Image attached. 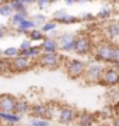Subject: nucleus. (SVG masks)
Here are the masks:
<instances>
[{
	"mask_svg": "<svg viewBox=\"0 0 119 126\" xmlns=\"http://www.w3.org/2000/svg\"><path fill=\"white\" fill-rule=\"evenodd\" d=\"M104 70H105L104 66H102L100 62H97V60L92 59V60H90V62L86 64L84 79H86V81L90 83V84H100Z\"/></svg>",
	"mask_w": 119,
	"mask_h": 126,
	"instance_id": "f257e3e1",
	"label": "nucleus"
},
{
	"mask_svg": "<svg viewBox=\"0 0 119 126\" xmlns=\"http://www.w3.org/2000/svg\"><path fill=\"white\" fill-rule=\"evenodd\" d=\"M114 44L109 41L100 42L94 46V60L100 63H111V55H112Z\"/></svg>",
	"mask_w": 119,
	"mask_h": 126,
	"instance_id": "f03ea898",
	"label": "nucleus"
},
{
	"mask_svg": "<svg viewBox=\"0 0 119 126\" xmlns=\"http://www.w3.org/2000/svg\"><path fill=\"white\" fill-rule=\"evenodd\" d=\"M92 50H94V44H92L91 38L86 34L77 35L76 44H74V52L80 56H86V55L91 53Z\"/></svg>",
	"mask_w": 119,
	"mask_h": 126,
	"instance_id": "7ed1b4c3",
	"label": "nucleus"
},
{
	"mask_svg": "<svg viewBox=\"0 0 119 126\" xmlns=\"http://www.w3.org/2000/svg\"><path fill=\"white\" fill-rule=\"evenodd\" d=\"M84 72H86V63L83 60L69 59L66 62V73L72 79H80L81 76H84Z\"/></svg>",
	"mask_w": 119,
	"mask_h": 126,
	"instance_id": "20e7f679",
	"label": "nucleus"
},
{
	"mask_svg": "<svg viewBox=\"0 0 119 126\" xmlns=\"http://www.w3.org/2000/svg\"><path fill=\"white\" fill-rule=\"evenodd\" d=\"M30 112L34 115L35 119L49 121V119L53 118V108L49 104H35V105H31V111Z\"/></svg>",
	"mask_w": 119,
	"mask_h": 126,
	"instance_id": "39448f33",
	"label": "nucleus"
},
{
	"mask_svg": "<svg viewBox=\"0 0 119 126\" xmlns=\"http://www.w3.org/2000/svg\"><path fill=\"white\" fill-rule=\"evenodd\" d=\"M62 63V56L59 53H42L38 58V64L46 69H55L60 66Z\"/></svg>",
	"mask_w": 119,
	"mask_h": 126,
	"instance_id": "423d86ee",
	"label": "nucleus"
},
{
	"mask_svg": "<svg viewBox=\"0 0 119 126\" xmlns=\"http://www.w3.org/2000/svg\"><path fill=\"white\" fill-rule=\"evenodd\" d=\"M31 67H32V62L30 59L21 56V55H18L17 58H14L10 60V72H13V73L27 72Z\"/></svg>",
	"mask_w": 119,
	"mask_h": 126,
	"instance_id": "0eeeda50",
	"label": "nucleus"
},
{
	"mask_svg": "<svg viewBox=\"0 0 119 126\" xmlns=\"http://www.w3.org/2000/svg\"><path fill=\"white\" fill-rule=\"evenodd\" d=\"M102 86H118L119 84V69L116 67H106L102 73L101 83Z\"/></svg>",
	"mask_w": 119,
	"mask_h": 126,
	"instance_id": "6e6552de",
	"label": "nucleus"
},
{
	"mask_svg": "<svg viewBox=\"0 0 119 126\" xmlns=\"http://www.w3.org/2000/svg\"><path fill=\"white\" fill-rule=\"evenodd\" d=\"M76 38L77 36L72 34V32H64L58 38V46L60 50L63 52H72L74 50V44H76Z\"/></svg>",
	"mask_w": 119,
	"mask_h": 126,
	"instance_id": "1a4fd4ad",
	"label": "nucleus"
},
{
	"mask_svg": "<svg viewBox=\"0 0 119 126\" xmlns=\"http://www.w3.org/2000/svg\"><path fill=\"white\" fill-rule=\"evenodd\" d=\"M17 98L11 94H1L0 95V112L14 113L15 111Z\"/></svg>",
	"mask_w": 119,
	"mask_h": 126,
	"instance_id": "9d476101",
	"label": "nucleus"
},
{
	"mask_svg": "<svg viewBox=\"0 0 119 126\" xmlns=\"http://www.w3.org/2000/svg\"><path fill=\"white\" fill-rule=\"evenodd\" d=\"M77 111L72 107H60L59 113H58V121L62 125H69L70 122H73L77 118Z\"/></svg>",
	"mask_w": 119,
	"mask_h": 126,
	"instance_id": "9b49d317",
	"label": "nucleus"
},
{
	"mask_svg": "<svg viewBox=\"0 0 119 126\" xmlns=\"http://www.w3.org/2000/svg\"><path fill=\"white\" fill-rule=\"evenodd\" d=\"M105 35L112 44L119 41V21H109L105 27Z\"/></svg>",
	"mask_w": 119,
	"mask_h": 126,
	"instance_id": "f8f14e48",
	"label": "nucleus"
},
{
	"mask_svg": "<svg viewBox=\"0 0 119 126\" xmlns=\"http://www.w3.org/2000/svg\"><path fill=\"white\" fill-rule=\"evenodd\" d=\"M53 18H55L56 24H58V23H59V24H73V23H76V21H78L77 17L67 14L66 10H58V11H55Z\"/></svg>",
	"mask_w": 119,
	"mask_h": 126,
	"instance_id": "ddd939ff",
	"label": "nucleus"
},
{
	"mask_svg": "<svg viewBox=\"0 0 119 126\" xmlns=\"http://www.w3.org/2000/svg\"><path fill=\"white\" fill-rule=\"evenodd\" d=\"M41 49L44 53H58V41L53 38H44L41 44Z\"/></svg>",
	"mask_w": 119,
	"mask_h": 126,
	"instance_id": "4468645a",
	"label": "nucleus"
},
{
	"mask_svg": "<svg viewBox=\"0 0 119 126\" xmlns=\"http://www.w3.org/2000/svg\"><path fill=\"white\" fill-rule=\"evenodd\" d=\"M31 111V104L28 102L25 98H17V104H15V111L14 113H17L23 118V115H27Z\"/></svg>",
	"mask_w": 119,
	"mask_h": 126,
	"instance_id": "2eb2a0df",
	"label": "nucleus"
},
{
	"mask_svg": "<svg viewBox=\"0 0 119 126\" xmlns=\"http://www.w3.org/2000/svg\"><path fill=\"white\" fill-rule=\"evenodd\" d=\"M0 121L4 122V125H15L17 122L21 121V116L17 113H4L0 112Z\"/></svg>",
	"mask_w": 119,
	"mask_h": 126,
	"instance_id": "dca6fc26",
	"label": "nucleus"
},
{
	"mask_svg": "<svg viewBox=\"0 0 119 126\" xmlns=\"http://www.w3.org/2000/svg\"><path fill=\"white\" fill-rule=\"evenodd\" d=\"M35 23L32 21V20H24V21H21V23L17 25V31L21 32V34H28L30 31H32V30H35Z\"/></svg>",
	"mask_w": 119,
	"mask_h": 126,
	"instance_id": "f3484780",
	"label": "nucleus"
},
{
	"mask_svg": "<svg viewBox=\"0 0 119 126\" xmlns=\"http://www.w3.org/2000/svg\"><path fill=\"white\" fill-rule=\"evenodd\" d=\"M77 118H78V126H92L94 122H95V116L88 112H83Z\"/></svg>",
	"mask_w": 119,
	"mask_h": 126,
	"instance_id": "a211bd4d",
	"label": "nucleus"
},
{
	"mask_svg": "<svg viewBox=\"0 0 119 126\" xmlns=\"http://www.w3.org/2000/svg\"><path fill=\"white\" fill-rule=\"evenodd\" d=\"M20 55L24 56V58L30 59V60L31 59H38L42 55V49H41V46H31L27 52H23V53H20Z\"/></svg>",
	"mask_w": 119,
	"mask_h": 126,
	"instance_id": "6ab92c4d",
	"label": "nucleus"
},
{
	"mask_svg": "<svg viewBox=\"0 0 119 126\" xmlns=\"http://www.w3.org/2000/svg\"><path fill=\"white\" fill-rule=\"evenodd\" d=\"M28 18V13H27V10L25 11H21V13H14L13 16H11V24L13 25H18L21 21H24V20H27Z\"/></svg>",
	"mask_w": 119,
	"mask_h": 126,
	"instance_id": "aec40b11",
	"label": "nucleus"
},
{
	"mask_svg": "<svg viewBox=\"0 0 119 126\" xmlns=\"http://www.w3.org/2000/svg\"><path fill=\"white\" fill-rule=\"evenodd\" d=\"M10 7L13 11L15 13H21V11H25V0H14L11 3H9Z\"/></svg>",
	"mask_w": 119,
	"mask_h": 126,
	"instance_id": "412c9836",
	"label": "nucleus"
},
{
	"mask_svg": "<svg viewBox=\"0 0 119 126\" xmlns=\"http://www.w3.org/2000/svg\"><path fill=\"white\" fill-rule=\"evenodd\" d=\"M111 63L116 69H119V44H114L112 55H111Z\"/></svg>",
	"mask_w": 119,
	"mask_h": 126,
	"instance_id": "4be33fe9",
	"label": "nucleus"
},
{
	"mask_svg": "<svg viewBox=\"0 0 119 126\" xmlns=\"http://www.w3.org/2000/svg\"><path fill=\"white\" fill-rule=\"evenodd\" d=\"M18 55H20V49H18V48H13V46H11V48H7V49L3 50V58L9 59V60L17 58Z\"/></svg>",
	"mask_w": 119,
	"mask_h": 126,
	"instance_id": "5701e85b",
	"label": "nucleus"
},
{
	"mask_svg": "<svg viewBox=\"0 0 119 126\" xmlns=\"http://www.w3.org/2000/svg\"><path fill=\"white\" fill-rule=\"evenodd\" d=\"M112 17V10L108 9V7H104V9L100 10V13L97 14V18L101 20V21H105V20H109Z\"/></svg>",
	"mask_w": 119,
	"mask_h": 126,
	"instance_id": "b1692460",
	"label": "nucleus"
},
{
	"mask_svg": "<svg viewBox=\"0 0 119 126\" xmlns=\"http://www.w3.org/2000/svg\"><path fill=\"white\" fill-rule=\"evenodd\" d=\"M30 41H44V32L41 30H32L28 32Z\"/></svg>",
	"mask_w": 119,
	"mask_h": 126,
	"instance_id": "393cba45",
	"label": "nucleus"
},
{
	"mask_svg": "<svg viewBox=\"0 0 119 126\" xmlns=\"http://www.w3.org/2000/svg\"><path fill=\"white\" fill-rule=\"evenodd\" d=\"M32 21L35 23V25H41V27H42L45 23H48V21H46V17L44 16V14H34Z\"/></svg>",
	"mask_w": 119,
	"mask_h": 126,
	"instance_id": "a878e982",
	"label": "nucleus"
},
{
	"mask_svg": "<svg viewBox=\"0 0 119 126\" xmlns=\"http://www.w3.org/2000/svg\"><path fill=\"white\" fill-rule=\"evenodd\" d=\"M11 13H13V10H11L10 4H7V3H4V4H0V16L9 17V16H11Z\"/></svg>",
	"mask_w": 119,
	"mask_h": 126,
	"instance_id": "bb28decb",
	"label": "nucleus"
},
{
	"mask_svg": "<svg viewBox=\"0 0 119 126\" xmlns=\"http://www.w3.org/2000/svg\"><path fill=\"white\" fill-rule=\"evenodd\" d=\"M49 121H45V119H31L30 121V126H49Z\"/></svg>",
	"mask_w": 119,
	"mask_h": 126,
	"instance_id": "cd10ccee",
	"label": "nucleus"
},
{
	"mask_svg": "<svg viewBox=\"0 0 119 126\" xmlns=\"http://www.w3.org/2000/svg\"><path fill=\"white\" fill-rule=\"evenodd\" d=\"M56 25H58L56 23H45L41 27V31L42 32H50V31H53V30H56Z\"/></svg>",
	"mask_w": 119,
	"mask_h": 126,
	"instance_id": "c85d7f7f",
	"label": "nucleus"
},
{
	"mask_svg": "<svg viewBox=\"0 0 119 126\" xmlns=\"http://www.w3.org/2000/svg\"><path fill=\"white\" fill-rule=\"evenodd\" d=\"M32 46V44H31V41L30 39H25V41H23V42H21V44H20V53H23V52H27L28 49H30V48H31Z\"/></svg>",
	"mask_w": 119,
	"mask_h": 126,
	"instance_id": "c756f323",
	"label": "nucleus"
},
{
	"mask_svg": "<svg viewBox=\"0 0 119 126\" xmlns=\"http://www.w3.org/2000/svg\"><path fill=\"white\" fill-rule=\"evenodd\" d=\"M50 4H52V1H48V0H39V1H37V6L41 10L46 9V7H48V6H50Z\"/></svg>",
	"mask_w": 119,
	"mask_h": 126,
	"instance_id": "7c9ffc66",
	"label": "nucleus"
},
{
	"mask_svg": "<svg viewBox=\"0 0 119 126\" xmlns=\"http://www.w3.org/2000/svg\"><path fill=\"white\" fill-rule=\"evenodd\" d=\"M92 18H94V16H92V14L86 13V14L81 17V20H83V21H90V20H92Z\"/></svg>",
	"mask_w": 119,
	"mask_h": 126,
	"instance_id": "2f4dec72",
	"label": "nucleus"
},
{
	"mask_svg": "<svg viewBox=\"0 0 119 126\" xmlns=\"http://www.w3.org/2000/svg\"><path fill=\"white\" fill-rule=\"evenodd\" d=\"M114 111H115V113H118V116H119V101L114 105Z\"/></svg>",
	"mask_w": 119,
	"mask_h": 126,
	"instance_id": "473e14b6",
	"label": "nucleus"
},
{
	"mask_svg": "<svg viewBox=\"0 0 119 126\" xmlns=\"http://www.w3.org/2000/svg\"><path fill=\"white\" fill-rule=\"evenodd\" d=\"M114 126H119V116H116L114 119Z\"/></svg>",
	"mask_w": 119,
	"mask_h": 126,
	"instance_id": "72a5a7b5",
	"label": "nucleus"
},
{
	"mask_svg": "<svg viewBox=\"0 0 119 126\" xmlns=\"http://www.w3.org/2000/svg\"><path fill=\"white\" fill-rule=\"evenodd\" d=\"M4 35V27H0V38H3Z\"/></svg>",
	"mask_w": 119,
	"mask_h": 126,
	"instance_id": "f704fd0d",
	"label": "nucleus"
},
{
	"mask_svg": "<svg viewBox=\"0 0 119 126\" xmlns=\"http://www.w3.org/2000/svg\"><path fill=\"white\" fill-rule=\"evenodd\" d=\"M73 4H74L73 0H67V1H66V6H73Z\"/></svg>",
	"mask_w": 119,
	"mask_h": 126,
	"instance_id": "c9c22d12",
	"label": "nucleus"
},
{
	"mask_svg": "<svg viewBox=\"0 0 119 126\" xmlns=\"http://www.w3.org/2000/svg\"><path fill=\"white\" fill-rule=\"evenodd\" d=\"M0 55H3V50H1V49H0Z\"/></svg>",
	"mask_w": 119,
	"mask_h": 126,
	"instance_id": "e433bc0d",
	"label": "nucleus"
},
{
	"mask_svg": "<svg viewBox=\"0 0 119 126\" xmlns=\"http://www.w3.org/2000/svg\"><path fill=\"white\" fill-rule=\"evenodd\" d=\"M3 126H14V125H3Z\"/></svg>",
	"mask_w": 119,
	"mask_h": 126,
	"instance_id": "4c0bfd02",
	"label": "nucleus"
},
{
	"mask_svg": "<svg viewBox=\"0 0 119 126\" xmlns=\"http://www.w3.org/2000/svg\"><path fill=\"white\" fill-rule=\"evenodd\" d=\"M118 6H119V3H118Z\"/></svg>",
	"mask_w": 119,
	"mask_h": 126,
	"instance_id": "58836bf2",
	"label": "nucleus"
}]
</instances>
